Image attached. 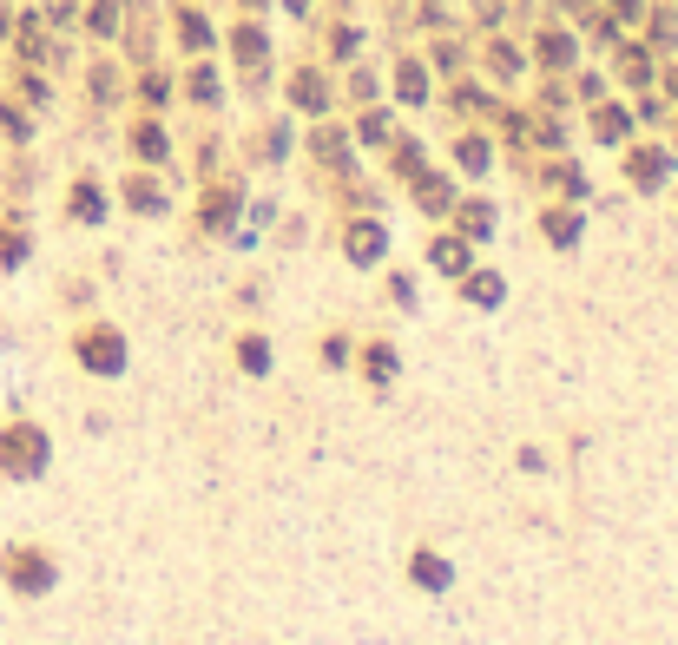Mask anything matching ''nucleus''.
I'll use <instances>...</instances> for the list:
<instances>
[{
  "label": "nucleus",
  "instance_id": "3",
  "mask_svg": "<svg viewBox=\"0 0 678 645\" xmlns=\"http://www.w3.org/2000/svg\"><path fill=\"white\" fill-rule=\"evenodd\" d=\"M415 573H422V586H442V580H448L442 560H415Z\"/></svg>",
  "mask_w": 678,
  "mask_h": 645
},
{
  "label": "nucleus",
  "instance_id": "2",
  "mask_svg": "<svg viewBox=\"0 0 678 645\" xmlns=\"http://www.w3.org/2000/svg\"><path fill=\"white\" fill-rule=\"evenodd\" d=\"M7 567H14V580H20V586H47V560H40V553H14Z\"/></svg>",
  "mask_w": 678,
  "mask_h": 645
},
{
  "label": "nucleus",
  "instance_id": "1",
  "mask_svg": "<svg viewBox=\"0 0 678 645\" xmlns=\"http://www.w3.org/2000/svg\"><path fill=\"white\" fill-rule=\"evenodd\" d=\"M0 455H14V461H7L14 474H33V468H40V455H47V441H40V435H27V428H14V435L0 441Z\"/></svg>",
  "mask_w": 678,
  "mask_h": 645
}]
</instances>
